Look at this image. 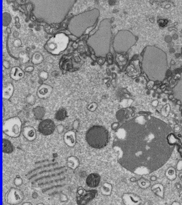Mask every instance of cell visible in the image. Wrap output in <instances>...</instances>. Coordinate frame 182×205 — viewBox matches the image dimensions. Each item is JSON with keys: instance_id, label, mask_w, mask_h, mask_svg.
I'll return each mask as SVG.
<instances>
[{"instance_id": "obj_1", "label": "cell", "mask_w": 182, "mask_h": 205, "mask_svg": "<svg viewBox=\"0 0 182 205\" xmlns=\"http://www.w3.org/2000/svg\"><path fill=\"white\" fill-rule=\"evenodd\" d=\"M86 140L91 147L101 149L106 146L109 141V133L104 127L93 126L87 131Z\"/></svg>"}, {"instance_id": "obj_2", "label": "cell", "mask_w": 182, "mask_h": 205, "mask_svg": "<svg viewBox=\"0 0 182 205\" xmlns=\"http://www.w3.org/2000/svg\"><path fill=\"white\" fill-rule=\"evenodd\" d=\"M22 123L18 117H12L6 119L3 125V131L10 137L17 138L20 136L22 131Z\"/></svg>"}, {"instance_id": "obj_3", "label": "cell", "mask_w": 182, "mask_h": 205, "mask_svg": "<svg viewBox=\"0 0 182 205\" xmlns=\"http://www.w3.org/2000/svg\"><path fill=\"white\" fill-rule=\"evenodd\" d=\"M97 193L96 190L86 191L82 187H79L77 191V203L79 205L86 204L95 197Z\"/></svg>"}, {"instance_id": "obj_4", "label": "cell", "mask_w": 182, "mask_h": 205, "mask_svg": "<svg viewBox=\"0 0 182 205\" xmlns=\"http://www.w3.org/2000/svg\"><path fill=\"white\" fill-rule=\"evenodd\" d=\"M56 126L54 122L51 119L43 120L38 125V131L44 136H49L54 132Z\"/></svg>"}, {"instance_id": "obj_5", "label": "cell", "mask_w": 182, "mask_h": 205, "mask_svg": "<svg viewBox=\"0 0 182 205\" xmlns=\"http://www.w3.org/2000/svg\"><path fill=\"white\" fill-rule=\"evenodd\" d=\"M23 199V195L22 191L17 189L12 188L7 194V202L10 204H18L20 203Z\"/></svg>"}, {"instance_id": "obj_6", "label": "cell", "mask_w": 182, "mask_h": 205, "mask_svg": "<svg viewBox=\"0 0 182 205\" xmlns=\"http://www.w3.org/2000/svg\"><path fill=\"white\" fill-rule=\"evenodd\" d=\"M52 91V87L48 84H43L38 88L36 95L39 98L46 99L49 97Z\"/></svg>"}, {"instance_id": "obj_7", "label": "cell", "mask_w": 182, "mask_h": 205, "mask_svg": "<svg viewBox=\"0 0 182 205\" xmlns=\"http://www.w3.org/2000/svg\"><path fill=\"white\" fill-rule=\"evenodd\" d=\"M23 134L24 137L28 140L32 141L36 139V131L33 127L30 126L24 127L23 129Z\"/></svg>"}, {"instance_id": "obj_8", "label": "cell", "mask_w": 182, "mask_h": 205, "mask_svg": "<svg viewBox=\"0 0 182 205\" xmlns=\"http://www.w3.org/2000/svg\"><path fill=\"white\" fill-rule=\"evenodd\" d=\"M100 182V176L96 173H92L89 175L86 180L87 185L90 187H96L99 185Z\"/></svg>"}, {"instance_id": "obj_9", "label": "cell", "mask_w": 182, "mask_h": 205, "mask_svg": "<svg viewBox=\"0 0 182 205\" xmlns=\"http://www.w3.org/2000/svg\"><path fill=\"white\" fill-rule=\"evenodd\" d=\"M64 140L65 143L70 147H73L76 143V136L74 131H69L64 135Z\"/></svg>"}, {"instance_id": "obj_10", "label": "cell", "mask_w": 182, "mask_h": 205, "mask_svg": "<svg viewBox=\"0 0 182 205\" xmlns=\"http://www.w3.org/2000/svg\"><path fill=\"white\" fill-rule=\"evenodd\" d=\"M14 91V87L10 83H6L3 88V98L9 99L12 96Z\"/></svg>"}, {"instance_id": "obj_11", "label": "cell", "mask_w": 182, "mask_h": 205, "mask_svg": "<svg viewBox=\"0 0 182 205\" xmlns=\"http://www.w3.org/2000/svg\"><path fill=\"white\" fill-rule=\"evenodd\" d=\"M10 75V77L12 79L16 81H18L24 77L25 73L21 68L18 67H14L11 69Z\"/></svg>"}, {"instance_id": "obj_12", "label": "cell", "mask_w": 182, "mask_h": 205, "mask_svg": "<svg viewBox=\"0 0 182 205\" xmlns=\"http://www.w3.org/2000/svg\"><path fill=\"white\" fill-rule=\"evenodd\" d=\"M33 112L35 118L37 119H42L45 114V110L42 106H37L34 108Z\"/></svg>"}, {"instance_id": "obj_13", "label": "cell", "mask_w": 182, "mask_h": 205, "mask_svg": "<svg viewBox=\"0 0 182 205\" xmlns=\"http://www.w3.org/2000/svg\"><path fill=\"white\" fill-rule=\"evenodd\" d=\"M3 151L4 153L10 154L13 151V146H12L10 142L8 140L4 139L3 140Z\"/></svg>"}, {"instance_id": "obj_14", "label": "cell", "mask_w": 182, "mask_h": 205, "mask_svg": "<svg viewBox=\"0 0 182 205\" xmlns=\"http://www.w3.org/2000/svg\"><path fill=\"white\" fill-rule=\"evenodd\" d=\"M44 60L43 56L40 52H36L32 56V63L34 65H38L41 64Z\"/></svg>"}, {"instance_id": "obj_15", "label": "cell", "mask_w": 182, "mask_h": 205, "mask_svg": "<svg viewBox=\"0 0 182 205\" xmlns=\"http://www.w3.org/2000/svg\"><path fill=\"white\" fill-rule=\"evenodd\" d=\"M67 116V111L64 108L59 109L55 115L56 119L58 121H63Z\"/></svg>"}, {"instance_id": "obj_16", "label": "cell", "mask_w": 182, "mask_h": 205, "mask_svg": "<svg viewBox=\"0 0 182 205\" xmlns=\"http://www.w3.org/2000/svg\"><path fill=\"white\" fill-rule=\"evenodd\" d=\"M11 21V17L8 12H4L3 14V25L7 27L10 23Z\"/></svg>"}, {"instance_id": "obj_17", "label": "cell", "mask_w": 182, "mask_h": 205, "mask_svg": "<svg viewBox=\"0 0 182 205\" xmlns=\"http://www.w3.org/2000/svg\"><path fill=\"white\" fill-rule=\"evenodd\" d=\"M39 77L40 78V80L43 82L45 80L48 79V74L47 72L45 71H42L39 73Z\"/></svg>"}, {"instance_id": "obj_18", "label": "cell", "mask_w": 182, "mask_h": 205, "mask_svg": "<svg viewBox=\"0 0 182 205\" xmlns=\"http://www.w3.org/2000/svg\"><path fill=\"white\" fill-rule=\"evenodd\" d=\"M19 57L23 59V63H26L29 60V58L27 54L24 52H21L19 54Z\"/></svg>"}, {"instance_id": "obj_19", "label": "cell", "mask_w": 182, "mask_h": 205, "mask_svg": "<svg viewBox=\"0 0 182 205\" xmlns=\"http://www.w3.org/2000/svg\"><path fill=\"white\" fill-rule=\"evenodd\" d=\"M27 101L28 102V103H31L34 102L35 101V98L33 95H28L26 98Z\"/></svg>"}, {"instance_id": "obj_20", "label": "cell", "mask_w": 182, "mask_h": 205, "mask_svg": "<svg viewBox=\"0 0 182 205\" xmlns=\"http://www.w3.org/2000/svg\"><path fill=\"white\" fill-rule=\"evenodd\" d=\"M97 107V104L95 102H93L89 105V107H88V109L90 111H94L95 110Z\"/></svg>"}, {"instance_id": "obj_21", "label": "cell", "mask_w": 182, "mask_h": 205, "mask_svg": "<svg viewBox=\"0 0 182 205\" xmlns=\"http://www.w3.org/2000/svg\"><path fill=\"white\" fill-rule=\"evenodd\" d=\"M14 45L15 47H17V48H18V47H20L22 45V42H21L20 39H16V40L14 41Z\"/></svg>"}, {"instance_id": "obj_22", "label": "cell", "mask_w": 182, "mask_h": 205, "mask_svg": "<svg viewBox=\"0 0 182 205\" xmlns=\"http://www.w3.org/2000/svg\"><path fill=\"white\" fill-rule=\"evenodd\" d=\"M167 21L166 20H159L158 21L159 25L161 27H164L167 23Z\"/></svg>"}, {"instance_id": "obj_23", "label": "cell", "mask_w": 182, "mask_h": 205, "mask_svg": "<svg viewBox=\"0 0 182 205\" xmlns=\"http://www.w3.org/2000/svg\"><path fill=\"white\" fill-rule=\"evenodd\" d=\"M3 65L5 68H6V69H9L10 67V64L8 61L4 60L3 62Z\"/></svg>"}, {"instance_id": "obj_24", "label": "cell", "mask_w": 182, "mask_h": 205, "mask_svg": "<svg viewBox=\"0 0 182 205\" xmlns=\"http://www.w3.org/2000/svg\"><path fill=\"white\" fill-rule=\"evenodd\" d=\"M15 21H16V23H15L16 27L18 29L20 28V27H21V25H20V23H19V19L18 17H16V18H15Z\"/></svg>"}, {"instance_id": "obj_25", "label": "cell", "mask_w": 182, "mask_h": 205, "mask_svg": "<svg viewBox=\"0 0 182 205\" xmlns=\"http://www.w3.org/2000/svg\"><path fill=\"white\" fill-rule=\"evenodd\" d=\"M34 67L33 66H28L26 68L25 71L27 72H31L34 70Z\"/></svg>"}, {"instance_id": "obj_26", "label": "cell", "mask_w": 182, "mask_h": 205, "mask_svg": "<svg viewBox=\"0 0 182 205\" xmlns=\"http://www.w3.org/2000/svg\"><path fill=\"white\" fill-rule=\"evenodd\" d=\"M108 62L109 64H111L113 63V56H112V54L111 53H109L108 55Z\"/></svg>"}, {"instance_id": "obj_27", "label": "cell", "mask_w": 182, "mask_h": 205, "mask_svg": "<svg viewBox=\"0 0 182 205\" xmlns=\"http://www.w3.org/2000/svg\"><path fill=\"white\" fill-rule=\"evenodd\" d=\"M105 61V59L104 58H101L100 59H98V63L99 65H102V64H104V62Z\"/></svg>"}, {"instance_id": "obj_28", "label": "cell", "mask_w": 182, "mask_h": 205, "mask_svg": "<svg viewBox=\"0 0 182 205\" xmlns=\"http://www.w3.org/2000/svg\"><path fill=\"white\" fill-rule=\"evenodd\" d=\"M13 35H14V37H18V36H19V33H18V31H14V33H13Z\"/></svg>"}, {"instance_id": "obj_29", "label": "cell", "mask_w": 182, "mask_h": 205, "mask_svg": "<svg viewBox=\"0 0 182 205\" xmlns=\"http://www.w3.org/2000/svg\"><path fill=\"white\" fill-rule=\"evenodd\" d=\"M6 31H7V33L8 34H10L11 32V29H10V28H9V27H7V29H6Z\"/></svg>"}, {"instance_id": "obj_30", "label": "cell", "mask_w": 182, "mask_h": 205, "mask_svg": "<svg viewBox=\"0 0 182 205\" xmlns=\"http://www.w3.org/2000/svg\"><path fill=\"white\" fill-rule=\"evenodd\" d=\"M107 74L109 76H110L111 75V71H110V69H107Z\"/></svg>"}, {"instance_id": "obj_31", "label": "cell", "mask_w": 182, "mask_h": 205, "mask_svg": "<svg viewBox=\"0 0 182 205\" xmlns=\"http://www.w3.org/2000/svg\"><path fill=\"white\" fill-rule=\"evenodd\" d=\"M156 179H157V178L155 177H152L151 178V180H152V181H155V180H156Z\"/></svg>"}, {"instance_id": "obj_32", "label": "cell", "mask_w": 182, "mask_h": 205, "mask_svg": "<svg viewBox=\"0 0 182 205\" xmlns=\"http://www.w3.org/2000/svg\"><path fill=\"white\" fill-rule=\"evenodd\" d=\"M165 87H166L165 84H163V85H161V86H160V89H164V88H165Z\"/></svg>"}, {"instance_id": "obj_33", "label": "cell", "mask_w": 182, "mask_h": 205, "mask_svg": "<svg viewBox=\"0 0 182 205\" xmlns=\"http://www.w3.org/2000/svg\"><path fill=\"white\" fill-rule=\"evenodd\" d=\"M173 98V96L172 95H169V96L168 97V98L170 99H172V98Z\"/></svg>"}, {"instance_id": "obj_34", "label": "cell", "mask_w": 182, "mask_h": 205, "mask_svg": "<svg viewBox=\"0 0 182 205\" xmlns=\"http://www.w3.org/2000/svg\"><path fill=\"white\" fill-rule=\"evenodd\" d=\"M157 91H158V92L159 93H162L161 90L160 89H158Z\"/></svg>"}, {"instance_id": "obj_35", "label": "cell", "mask_w": 182, "mask_h": 205, "mask_svg": "<svg viewBox=\"0 0 182 205\" xmlns=\"http://www.w3.org/2000/svg\"><path fill=\"white\" fill-rule=\"evenodd\" d=\"M116 76V75L115 73H113V74H112V77H113V78L115 77Z\"/></svg>"}, {"instance_id": "obj_36", "label": "cell", "mask_w": 182, "mask_h": 205, "mask_svg": "<svg viewBox=\"0 0 182 205\" xmlns=\"http://www.w3.org/2000/svg\"><path fill=\"white\" fill-rule=\"evenodd\" d=\"M153 89H154V90H157V85H155V86H154V87H153Z\"/></svg>"}, {"instance_id": "obj_37", "label": "cell", "mask_w": 182, "mask_h": 205, "mask_svg": "<svg viewBox=\"0 0 182 205\" xmlns=\"http://www.w3.org/2000/svg\"><path fill=\"white\" fill-rule=\"evenodd\" d=\"M171 64H172V65H173V64H174V61H172V62H171Z\"/></svg>"}]
</instances>
